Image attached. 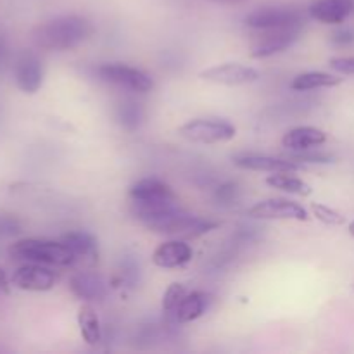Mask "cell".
<instances>
[{
	"label": "cell",
	"mask_w": 354,
	"mask_h": 354,
	"mask_svg": "<svg viewBox=\"0 0 354 354\" xmlns=\"http://www.w3.org/2000/svg\"><path fill=\"white\" fill-rule=\"evenodd\" d=\"M69 289H71V292L78 299L90 303V301L104 299L109 287H107L106 280L100 275H97V273L80 272L71 277V280H69Z\"/></svg>",
	"instance_id": "e0dca14e"
},
{
	"label": "cell",
	"mask_w": 354,
	"mask_h": 354,
	"mask_svg": "<svg viewBox=\"0 0 354 354\" xmlns=\"http://www.w3.org/2000/svg\"><path fill=\"white\" fill-rule=\"evenodd\" d=\"M354 12V0H315L308 14L322 24H342Z\"/></svg>",
	"instance_id": "9a60e30c"
},
{
	"label": "cell",
	"mask_w": 354,
	"mask_h": 354,
	"mask_svg": "<svg viewBox=\"0 0 354 354\" xmlns=\"http://www.w3.org/2000/svg\"><path fill=\"white\" fill-rule=\"evenodd\" d=\"M9 256L26 263H38L47 266H71L75 256L61 241L45 239H23L9 248Z\"/></svg>",
	"instance_id": "3957f363"
},
{
	"label": "cell",
	"mask_w": 354,
	"mask_h": 354,
	"mask_svg": "<svg viewBox=\"0 0 354 354\" xmlns=\"http://www.w3.org/2000/svg\"><path fill=\"white\" fill-rule=\"evenodd\" d=\"M14 82L24 93H37L44 85V64L35 52H23L14 64Z\"/></svg>",
	"instance_id": "8fae6325"
},
{
	"label": "cell",
	"mask_w": 354,
	"mask_h": 354,
	"mask_svg": "<svg viewBox=\"0 0 354 354\" xmlns=\"http://www.w3.org/2000/svg\"><path fill=\"white\" fill-rule=\"evenodd\" d=\"M311 211H313L318 221H322L325 225H330V227H341V225L346 223V218L339 211L332 209V207L325 206V204H313Z\"/></svg>",
	"instance_id": "d4e9b609"
},
{
	"label": "cell",
	"mask_w": 354,
	"mask_h": 354,
	"mask_svg": "<svg viewBox=\"0 0 354 354\" xmlns=\"http://www.w3.org/2000/svg\"><path fill=\"white\" fill-rule=\"evenodd\" d=\"M57 273L47 268V265H38V263H28L19 266L10 277V282L14 287L28 292H47L52 290L57 283Z\"/></svg>",
	"instance_id": "ba28073f"
},
{
	"label": "cell",
	"mask_w": 354,
	"mask_h": 354,
	"mask_svg": "<svg viewBox=\"0 0 354 354\" xmlns=\"http://www.w3.org/2000/svg\"><path fill=\"white\" fill-rule=\"evenodd\" d=\"M342 82H344V78L330 75V73L308 71L297 75L296 78L290 82V88L296 90V92H310V90L318 88H332V86L341 85Z\"/></svg>",
	"instance_id": "ffe728a7"
},
{
	"label": "cell",
	"mask_w": 354,
	"mask_h": 354,
	"mask_svg": "<svg viewBox=\"0 0 354 354\" xmlns=\"http://www.w3.org/2000/svg\"><path fill=\"white\" fill-rule=\"evenodd\" d=\"M349 234H351L353 237H354V221H353L351 225H349Z\"/></svg>",
	"instance_id": "d6a6232c"
},
{
	"label": "cell",
	"mask_w": 354,
	"mask_h": 354,
	"mask_svg": "<svg viewBox=\"0 0 354 354\" xmlns=\"http://www.w3.org/2000/svg\"><path fill=\"white\" fill-rule=\"evenodd\" d=\"M248 216L254 220H296L306 221L308 211L299 203L289 199L259 201L248 209Z\"/></svg>",
	"instance_id": "9c48e42d"
},
{
	"label": "cell",
	"mask_w": 354,
	"mask_h": 354,
	"mask_svg": "<svg viewBox=\"0 0 354 354\" xmlns=\"http://www.w3.org/2000/svg\"><path fill=\"white\" fill-rule=\"evenodd\" d=\"M245 24L251 30H275V28L303 26V10L292 6H266L252 10L245 17Z\"/></svg>",
	"instance_id": "8992f818"
},
{
	"label": "cell",
	"mask_w": 354,
	"mask_h": 354,
	"mask_svg": "<svg viewBox=\"0 0 354 354\" xmlns=\"http://www.w3.org/2000/svg\"><path fill=\"white\" fill-rule=\"evenodd\" d=\"M266 185L272 187V189L282 190V192L294 194V196H301V197H308L311 196V192H313L310 183L297 178V176L289 175V173H272V175L266 178Z\"/></svg>",
	"instance_id": "7402d4cb"
},
{
	"label": "cell",
	"mask_w": 354,
	"mask_h": 354,
	"mask_svg": "<svg viewBox=\"0 0 354 354\" xmlns=\"http://www.w3.org/2000/svg\"><path fill=\"white\" fill-rule=\"evenodd\" d=\"M199 76L204 82L225 86L249 85V83H254L259 80L258 69L251 68V66L239 64V62H227V64L213 66V68L201 71Z\"/></svg>",
	"instance_id": "30bf717a"
},
{
	"label": "cell",
	"mask_w": 354,
	"mask_h": 354,
	"mask_svg": "<svg viewBox=\"0 0 354 354\" xmlns=\"http://www.w3.org/2000/svg\"><path fill=\"white\" fill-rule=\"evenodd\" d=\"M131 214L149 232L169 239H197L220 227L218 221L196 216L180 206V201L159 204L131 203Z\"/></svg>",
	"instance_id": "6da1fadb"
},
{
	"label": "cell",
	"mask_w": 354,
	"mask_h": 354,
	"mask_svg": "<svg viewBox=\"0 0 354 354\" xmlns=\"http://www.w3.org/2000/svg\"><path fill=\"white\" fill-rule=\"evenodd\" d=\"M78 325L85 344L97 346L102 339V328H100L99 315L95 313L90 304H82L78 310Z\"/></svg>",
	"instance_id": "44dd1931"
},
{
	"label": "cell",
	"mask_w": 354,
	"mask_h": 354,
	"mask_svg": "<svg viewBox=\"0 0 354 354\" xmlns=\"http://www.w3.org/2000/svg\"><path fill=\"white\" fill-rule=\"evenodd\" d=\"M214 199H216L218 204H235V201L239 199V187L237 183L227 182L221 183L220 187L214 192Z\"/></svg>",
	"instance_id": "4316f807"
},
{
	"label": "cell",
	"mask_w": 354,
	"mask_h": 354,
	"mask_svg": "<svg viewBox=\"0 0 354 354\" xmlns=\"http://www.w3.org/2000/svg\"><path fill=\"white\" fill-rule=\"evenodd\" d=\"M187 294V289L185 286H182V283H171V286L166 289L165 296H162V311H165L168 317H171L173 311L176 310V306L180 304V301L185 297Z\"/></svg>",
	"instance_id": "cb8c5ba5"
},
{
	"label": "cell",
	"mask_w": 354,
	"mask_h": 354,
	"mask_svg": "<svg viewBox=\"0 0 354 354\" xmlns=\"http://www.w3.org/2000/svg\"><path fill=\"white\" fill-rule=\"evenodd\" d=\"M303 26L275 28V30H259L251 44L252 59H266L286 52L299 40Z\"/></svg>",
	"instance_id": "52a82bcc"
},
{
	"label": "cell",
	"mask_w": 354,
	"mask_h": 354,
	"mask_svg": "<svg viewBox=\"0 0 354 354\" xmlns=\"http://www.w3.org/2000/svg\"><path fill=\"white\" fill-rule=\"evenodd\" d=\"M59 241L68 245V249L75 256V263L80 261L85 266L97 265V259H99V244H97V239L92 234H88L85 230L68 232Z\"/></svg>",
	"instance_id": "2e32d148"
},
{
	"label": "cell",
	"mask_w": 354,
	"mask_h": 354,
	"mask_svg": "<svg viewBox=\"0 0 354 354\" xmlns=\"http://www.w3.org/2000/svg\"><path fill=\"white\" fill-rule=\"evenodd\" d=\"M328 66H330L334 71L341 73V75H354V55L330 59Z\"/></svg>",
	"instance_id": "f1b7e54d"
},
{
	"label": "cell",
	"mask_w": 354,
	"mask_h": 354,
	"mask_svg": "<svg viewBox=\"0 0 354 354\" xmlns=\"http://www.w3.org/2000/svg\"><path fill=\"white\" fill-rule=\"evenodd\" d=\"M131 203L159 204L178 201L175 190L159 178H142L135 182L130 189Z\"/></svg>",
	"instance_id": "4fadbf2b"
},
{
	"label": "cell",
	"mask_w": 354,
	"mask_h": 354,
	"mask_svg": "<svg viewBox=\"0 0 354 354\" xmlns=\"http://www.w3.org/2000/svg\"><path fill=\"white\" fill-rule=\"evenodd\" d=\"M118 120H120L121 127L128 131L137 130L142 124V120H144V109H142L140 104L131 102V100H127V102H121L118 106Z\"/></svg>",
	"instance_id": "603a6c76"
},
{
	"label": "cell",
	"mask_w": 354,
	"mask_h": 354,
	"mask_svg": "<svg viewBox=\"0 0 354 354\" xmlns=\"http://www.w3.org/2000/svg\"><path fill=\"white\" fill-rule=\"evenodd\" d=\"M325 142H327V133L313 127L292 128L282 137V145L290 152L310 151V149L320 147Z\"/></svg>",
	"instance_id": "ac0fdd59"
},
{
	"label": "cell",
	"mask_w": 354,
	"mask_h": 354,
	"mask_svg": "<svg viewBox=\"0 0 354 354\" xmlns=\"http://www.w3.org/2000/svg\"><path fill=\"white\" fill-rule=\"evenodd\" d=\"M192 248L182 239H169V241L159 244L152 252V263L159 268L166 270L185 266L187 263L192 261Z\"/></svg>",
	"instance_id": "5bb4252c"
},
{
	"label": "cell",
	"mask_w": 354,
	"mask_h": 354,
	"mask_svg": "<svg viewBox=\"0 0 354 354\" xmlns=\"http://www.w3.org/2000/svg\"><path fill=\"white\" fill-rule=\"evenodd\" d=\"M178 135L194 144H223V142L234 140L237 135V128L227 120L197 118V120L187 121L185 124H182L178 128Z\"/></svg>",
	"instance_id": "277c9868"
},
{
	"label": "cell",
	"mask_w": 354,
	"mask_h": 354,
	"mask_svg": "<svg viewBox=\"0 0 354 354\" xmlns=\"http://www.w3.org/2000/svg\"><path fill=\"white\" fill-rule=\"evenodd\" d=\"M93 35V26L86 17L59 16L38 24L31 31V40L38 48L54 52L73 50Z\"/></svg>",
	"instance_id": "7a4b0ae2"
},
{
	"label": "cell",
	"mask_w": 354,
	"mask_h": 354,
	"mask_svg": "<svg viewBox=\"0 0 354 354\" xmlns=\"http://www.w3.org/2000/svg\"><path fill=\"white\" fill-rule=\"evenodd\" d=\"M23 232V223L14 214H0V239L16 237Z\"/></svg>",
	"instance_id": "484cf974"
},
{
	"label": "cell",
	"mask_w": 354,
	"mask_h": 354,
	"mask_svg": "<svg viewBox=\"0 0 354 354\" xmlns=\"http://www.w3.org/2000/svg\"><path fill=\"white\" fill-rule=\"evenodd\" d=\"M214 3H221V6H241L245 0H211Z\"/></svg>",
	"instance_id": "4dcf8cb0"
},
{
	"label": "cell",
	"mask_w": 354,
	"mask_h": 354,
	"mask_svg": "<svg viewBox=\"0 0 354 354\" xmlns=\"http://www.w3.org/2000/svg\"><path fill=\"white\" fill-rule=\"evenodd\" d=\"M7 286V277H6V272H3L2 268H0V290L6 289Z\"/></svg>",
	"instance_id": "1f68e13d"
},
{
	"label": "cell",
	"mask_w": 354,
	"mask_h": 354,
	"mask_svg": "<svg viewBox=\"0 0 354 354\" xmlns=\"http://www.w3.org/2000/svg\"><path fill=\"white\" fill-rule=\"evenodd\" d=\"M330 41L339 47H348L354 44V28H339L330 35Z\"/></svg>",
	"instance_id": "f546056e"
},
{
	"label": "cell",
	"mask_w": 354,
	"mask_h": 354,
	"mask_svg": "<svg viewBox=\"0 0 354 354\" xmlns=\"http://www.w3.org/2000/svg\"><path fill=\"white\" fill-rule=\"evenodd\" d=\"M310 151H303V152H294V154L289 156V159L297 162H318V165H327V162H332V156L324 154V152H311Z\"/></svg>",
	"instance_id": "83f0119b"
},
{
	"label": "cell",
	"mask_w": 354,
	"mask_h": 354,
	"mask_svg": "<svg viewBox=\"0 0 354 354\" xmlns=\"http://www.w3.org/2000/svg\"><path fill=\"white\" fill-rule=\"evenodd\" d=\"M209 303V294L203 292V290H194V292L185 294V297L180 301V304L169 318H173L175 324H190V322L197 320L206 313Z\"/></svg>",
	"instance_id": "d6986e66"
},
{
	"label": "cell",
	"mask_w": 354,
	"mask_h": 354,
	"mask_svg": "<svg viewBox=\"0 0 354 354\" xmlns=\"http://www.w3.org/2000/svg\"><path fill=\"white\" fill-rule=\"evenodd\" d=\"M97 76L109 85L135 93H147L154 88V80L142 69L123 62H107L95 69Z\"/></svg>",
	"instance_id": "5b68a950"
},
{
	"label": "cell",
	"mask_w": 354,
	"mask_h": 354,
	"mask_svg": "<svg viewBox=\"0 0 354 354\" xmlns=\"http://www.w3.org/2000/svg\"><path fill=\"white\" fill-rule=\"evenodd\" d=\"M234 165L248 171H265V173H294L303 169V165L292 161L289 158H272V156L259 154H242L235 156Z\"/></svg>",
	"instance_id": "7c38bea8"
}]
</instances>
